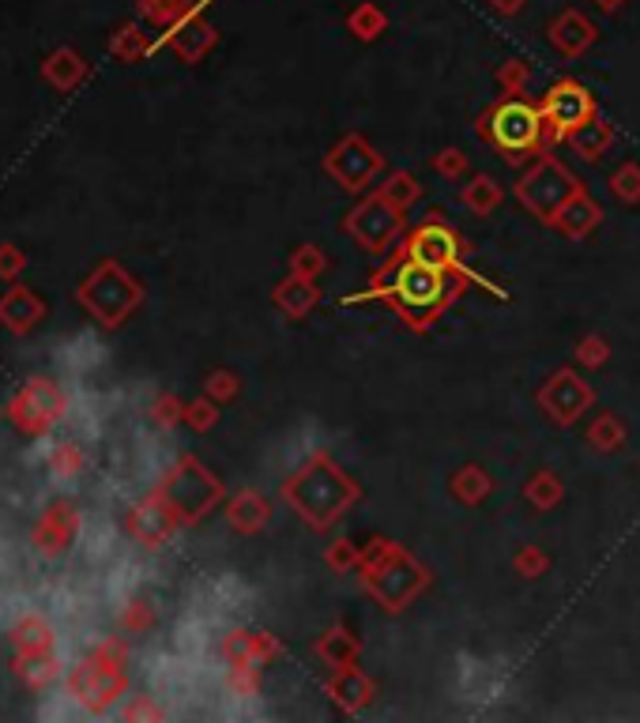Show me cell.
Here are the masks:
<instances>
[{
    "label": "cell",
    "instance_id": "cell-42",
    "mask_svg": "<svg viewBox=\"0 0 640 723\" xmlns=\"http://www.w3.org/2000/svg\"><path fill=\"white\" fill-rule=\"evenodd\" d=\"M498 84L505 95H528L531 84V65L528 61H505L498 68Z\"/></svg>",
    "mask_w": 640,
    "mask_h": 723
},
{
    "label": "cell",
    "instance_id": "cell-47",
    "mask_svg": "<svg viewBox=\"0 0 640 723\" xmlns=\"http://www.w3.org/2000/svg\"><path fill=\"white\" fill-rule=\"evenodd\" d=\"M512 566H516L520 577H539V573H547L550 558L539 547H524V550L516 554V561H512Z\"/></svg>",
    "mask_w": 640,
    "mask_h": 723
},
{
    "label": "cell",
    "instance_id": "cell-46",
    "mask_svg": "<svg viewBox=\"0 0 640 723\" xmlns=\"http://www.w3.org/2000/svg\"><path fill=\"white\" fill-rule=\"evenodd\" d=\"M607 359H610V346H607V340L603 335H588L584 343H577V362L580 365H607Z\"/></svg>",
    "mask_w": 640,
    "mask_h": 723
},
{
    "label": "cell",
    "instance_id": "cell-19",
    "mask_svg": "<svg viewBox=\"0 0 640 723\" xmlns=\"http://www.w3.org/2000/svg\"><path fill=\"white\" fill-rule=\"evenodd\" d=\"M46 316V302L38 299L31 286L23 283H12L4 294H0V324H4L12 335H27L42 324Z\"/></svg>",
    "mask_w": 640,
    "mask_h": 723
},
{
    "label": "cell",
    "instance_id": "cell-30",
    "mask_svg": "<svg viewBox=\"0 0 640 723\" xmlns=\"http://www.w3.org/2000/svg\"><path fill=\"white\" fill-rule=\"evenodd\" d=\"M384 27H388V16H384V8L381 4H373V0H366V4H354L351 8V16H347V31L358 38V42H377V38L384 35Z\"/></svg>",
    "mask_w": 640,
    "mask_h": 723
},
{
    "label": "cell",
    "instance_id": "cell-24",
    "mask_svg": "<svg viewBox=\"0 0 640 723\" xmlns=\"http://www.w3.org/2000/svg\"><path fill=\"white\" fill-rule=\"evenodd\" d=\"M328 693L336 697V705L339 709H347V712H358V709H366L370 705V697H373V682L362 675L358 667H336V675H332L328 682Z\"/></svg>",
    "mask_w": 640,
    "mask_h": 723
},
{
    "label": "cell",
    "instance_id": "cell-26",
    "mask_svg": "<svg viewBox=\"0 0 640 723\" xmlns=\"http://www.w3.org/2000/svg\"><path fill=\"white\" fill-rule=\"evenodd\" d=\"M16 652H53L57 648V629L49 626L42 614H23L12 629H8Z\"/></svg>",
    "mask_w": 640,
    "mask_h": 723
},
{
    "label": "cell",
    "instance_id": "cell-34",
    "mask_svg": "<svg viewBox=\"0 0 640 723\" xmlns=\"http://www.w3.org/2000/svg\"><path fill=\"white\" fill-rule=\"evenodd\" d=\"M140 12H144L147 23L174 27L177 19H185L193 12V0H140Z\"/></svg>",
    "mask_w": 640,
    "mask_h": 723
},
{
    "label": "cell",
    "instance_id": "cell-14",
    "mask_svg": "<svg viewBox=\"0 0 640 723\" xmlns=\"http://www.w3.org/2000/svg\"><path fill=\"white\" fill-rule=\"evenodd\" d=\"M595 403V392H592V384H588L584 378H577L573 370H558L554 378H550L543 389H539V408H543V414L554 426H573L580 414H584L588 408Z\"/></svg>",
    "mask_w": 640,
    "mask_h": 723
},
{
    "label": "cell",
    "instance_id": "cell-37",
    "mask_svg": "<svg viewBox=\"0 0 640 723\" xmlns=\"http://www.w3.org/2000/svg\"><path fill=\"white\" fill-rule=\"evenodd\" d=\"M155 626V603L147 596H132L121 607V629L125 633H147Z\"/></svg>",
    "mask_w": 640,
    "mask_h": 723
},
{
    "label": "cell",
    "instance_id": "cell-22",
    "mask_svg": "<svg viewBox=\"0 0 640 723\" xmlns=\"http://www.w3.org/2000/svg\"><path fill=\"white\" fill-rule=\"evenodd\" d=\"M272 302H275V310H279V313H287L291 321H298V316L313 313V305L321 302V291H317V283H313V280L291 272L287 280L272 291Z\"/></svg>",
    "mask_w": 640,
    "mask_h": 723
},
{
    "label": "cell",
    "instance_id": "cell-29",
    "mask_svg": "<svg viewBox=\"0 0 640 723\" xmlns=\"http://www.w3.org/2000/svg\"><path fill=\"white\" fill-rule=\"evenodd\" d=\"M460 201H464V207H467L471 215H490V212H498L501 201H505V189H501L494 177L475 174V177H471V182L464 185Z\"/></svg>",
    "mask_w": 640,
    "mask_h": 723
},
{
    "label": "cell",
    "instance_id": "cell-7",
    "mask_svg": "<svg viewBox=\"0 0 640 723\" xmlns=\"http://www.w3.org/2000/svg\"><path fill=\"white\" fill-rule=\"evenodd\" d=\"M155 490L163 494L166 505L177 512V520H181V524L204 520L215 505L223 501V482L215 479V475L204 468L200 460L189 457V452H185V457L163 475V482Z\"/></svg>",
    "mask_w": 640,
    "mask_h": 723
},
{
    "label": "cell",
    "instance_id": "cell-28",
    "mask_svg": "<svg viewBox=\"0 0 640 723\" xmlns=\"http://www.w3.org/2000/svg\"><path fill=\"white\" fill-rule=\"evenodd\" d=\"M569 147L580 155V158H588V163H595L599 155H607V147L614 144V128H610L603 117H592V121H584L580 128H573V133L565 136Z\"/></svg>",
    "mask_w": 640,
    "mask_h": 723
},
{
    "label": "cell",
    "instance_id": "cell-18",
    "mask_svg": "<svg viewBox=\"0 0 640 723\" xmlns=\"http://www.w3.org/2000/svg\"><path fill=\"white\" fill-rule=\"evenodd\" d=\"M215 42H219V31H215L208 19L196 16V12L177 19V23L170 27V35H166V46H170L185 65H200Z\"/></svg>",
    "mask_w": 640,
    "mask_h": 723
},
{
    "label": "cell",
    "instance_id": "cell-11",
    "mask_svg": "<svg viewBox=\"0 0 640 723\" xmlns=\"http://www.w3.org/2000/svg\"><path fill=\"white\" fill-rule=\"evenodd\" d=\"M80 528H83V520H80L76 501L53 498L42 512H38V520L31 528V550L46 561L65 558V554L76 547V539H80Z\"/></svg>",
    "mask_w": 640,
    "mask_h": 723
},
{
    "label": "cell",
    "instance_id": "cell-20",
    "mask_svg": "<svg viewBox=\"0 0 640 723\" xmlns=\"http://www.w3.org/2000/svg\"><path fill=\"white\" fill-rule=\"evenodd\" d=\"M65 663L57 660V652H16L12 660V675L23 682L27 690H49L53 682L65 678Z\"/></svg>",
    "mask_w": 640,
    "mask_h": 723
},
{
    "label": "cell",
    "instance_id": "cell-45",
    "mask_svg": "<svg viewBox=\"0 0 640 723\" xmlns=\"http://www.w3.org/2000/svg\"><path fill=\"white\" fill-rule=\"evenodd\" d=\"M27 272V253L12 242H0V280L19 283V275Z\"/></svg>",
    "mask_w": 640,
    "mask_h": 723
},
{
    "label": "cell",
    "instance_id": "cell-9",
    "mask_svg": "<svg viewBox=\"0 0 640 723\" xmlns=\"http://www.w3.org/2000/svg\"><path fill=\"white\" fill-rule=\"evenodd\" d=\"M65 411H68V395L61 384L49 378L23 381L4 408L12 430L23 433V438H46V433L65 419Z\"/></svg>",
    "mask_w": 640,
    "mask_h": 723
},
{
    "label": "cell",
    "instance_id": "cell-49",
    "mask_svg": "<svg viewBox=\"0 0 640 723\" xmlns=\"http://www.w3.org/2000/svg\"><path fill=\"white\" fill-rule=\"evenodd\" d=\"M166 712L155 705V697H132L121 709V720H163Z\"/></svg>",
    "mask_w": 640,
    "mask_h": 723
},
{
    "label": "cell",
    "instance_id": "cell-2",
    "mask_svg": "<svg viewBox=\"0 0 640 723\" xmlns=\"http://www.w3.org/2000/svg\"><path fill=\"white\" fill-rule=\"evenodd\" d=\"M283 498L313 531L332 528L358 501V482L328 457H313L302 471L283 482Z\"/></svg>",
    "mask_w": 640,
    "mask_h": 723
},
{
    "label": "cell",
    "instance_id": "cell-23",
    "mask_svg": "<svg viewBox=\"0 0 640 723\" xmlns=\"http://www.w3.org/2000/svg\"><path fill=\"white\" fill-rule=\"evenodd\" d=\"M87 72H91V68H87L83 57L72 53V49H57L53 57H46V61H42V79L61 95L76 91V87L87 79Z\"/></svg>",
    "mask_w": 640,
    "mask_h": 723
},
{
    "label": "cell",
    "instance_id": "cell-39",
    "mask_svg": "<svg viewBox=\"0 0 640 723\" xmlns=\"http://www.w3.org/2000/svg\"><path fill=\"white\" fill-rule=\"evenodd\" d=\"M219 422V403L211 395H196L193 403H185V426L196 433H208L211 426Z\"/></svg>",
    "mask_w": 640,
    "mask_h": 723
},
{
    "label": "cell",
    "instance_id": "cell-35",
    "mask_svg": "<svg viewBox=\"0 0 640 723\" xmlns=\"http://www.w3.org/2000/svg\"><path fill=\"white\" fill-rule=\"evenodd\" d=\"M524 494H528V501L535 505V509H554V505L561 501V479L554 471H535L528 479Z\"/></svg>",
    "mask_w": 640,
    "mask_h": 723
},
{
    "label": "cell",
    "instance_id": "cell-43",
    "mask_svg": "<svg viewBox=\"0 0 640 723\" xmlns=\"http://www.w3.org/2000/svg\"><path fill=\"white\" fill-rule=\"evenodd\" d=\"M324 253L317 250V245H298V250L291 253V272L294 275H305V280H317V275L324 272Z\"/></svg>",
    "mask_w": 640,
    "mask_h": 723
},
{
    "label": "cell",
    "instance_id": "cell-21",
    "mask_svg": "<svg viewBox=\"0 0 640 723\" xmlns=\"http://www.w3.org/2000/svg\"><path fill=\"white\" fill-rule=\"evenodd\" d=\"M599 223H603V212H599V204L588 193H577L573 201H569L554 215V223H550V226H554V231H561L565 237H573V242H580V237L592 234Z\"/></svg>",
    "mask_w": 640,
    "mask_h": 723
},
{
    "label": "cell",
    "instance_id": "cell-5",
    "mask_svg": "<svg viewBox=\"0 0 640 723\" xmlns=\"http://www.w3.org/2000/svg\"><path fill=\"white\" fill-rule=\"evenodd\" d=\"M482 140H490V147H498L509 163H520L531 152H539L547 140V117L543 106L528 102L524 95H505L482 114Z\"/></svg>",
    "mask_w": 640,
    "mask_h": 723
},
{
    "label": "cell",
    "instance_id": "cell-16",
    "mask_svg": "<svg viewBox=\"0 0 640 723\" xmlns=\"http://www.w3.org/2000/svg\"><path fill=\"white\" fill-rule=\"evenodd\" d=\"M400 250L403 256H411V261H419V264H430V267H460L464 242H460V234L452 231L441 215H433V219H426L407 234V242H403Z\"/></svg>",
    "mask_w": 640,
    "mask_h": 723
},
{
    "label": "cell",
    "instance_id": "cell-25",
    "mask_svg": "<svg viewBox=\"0 0 640 723\" xmlns=\"http://www.w3.org/2000/svg\"><path fill=\"white\" fill-rule=\"evenodd\" d=\"M226 524L242 535H256L268 524V501L260 498L256 490H242L234 494L230 505H226Z\"/></svg>",
    "mask_w": 640,
    "mask_h": 723
},
{
    "label": "cell",
    "instance_id": "cell-36",
    "mask_svg": "<svg viewBox=\"0 0 640 723\" xmlns=\"http://www.w3.org/2000/svg\"><path fill=\"white\" fill-rule=\"evenodd\" d=\"M377 193H381V196H384V201H388V204H396L400 212H407V207L419 201V193H422V189H419L415 174L400 170V174H392L388 182H384Z\"/></svg>",
    "mask_w": 640,
    "mask_h": 723
},
{
    "label": "cell",
    "instance_id": "cell-41",
    "mask_svg": "<svg viewBox=\"0 0 640 723\" xmlns=\"http://www.w3.org/2000/svg\"><path fill=\"white\" fill-rule=\"evenodd\" d=\"M151 422L163 426V430H174V426L185 422V403L174 392H159L151 403Z\"/></svg>",
    "mask_w": 640,
    "mask_h": 723
},
{
    "label": "cell",
    "instance_id": "cell-8",
    "mask_svg": "<svg viewBox=\"0 0 640 723\" xmlns=\"http://www.w3.org/2000/svg\"><path fill=\"white\" fill-rule=\"evenodd\" d=\"M577 193H584L580 189V182L558 163L554 155H539L535 163L524 170V177L516 182V201L543 223H554V215L573 201Z\"/></svg>",
    "mask_w": 640,
    "mask_h": 723
},
{
    "label": "cell",
    "instance_id": "cell-3",
    "mask_svg": "<svg viewBox=\"0 0 640 723\" xmlns=\"http://www.w3.org/2000/svg\"><path fill=\"white\" fill-rule=\"evenodd\" d=\"M125 663H128L125 641H117V637L98 641L80 663H72V667L65 671L68 697H76V705L83 712H91V716H106V712L128 693Z\"/></svg>",
    "mask_w": 640,
    "mask_h": 723
},
{
    "label": "cell",
    "instance_id": "cell-31",
    "mask_svg": "<svg viewBox=\"0 0 640 723\" xmlns=\"http://www.w3.org/2000/svg\"><path fill=\"white\" fill-rule=\"evenodd\" d=\"M317 656L328 663V667H351L354 656H358V641H354L347 629H332L321 637Z\"/></svg>",
    "mask_w": 640,
    "mask_h": 723
},
{
    "label": "cell",
    "instance_id": "cell-48",
    "mask_svg": "<svg viewBox=\"0 0 640 723\" xmlns=\"http://www.w3.org/2000/svg\"><path fill=\"white\" fill-rule=\"evenodd\" d=\"M433 170H437L441 177H449V182H456V177L467 170V158L460 152H452V147H445V152L433 158Z\"/></svg>",
    "mask_w": 640,
    "mask_h": 723
},
{
    "label": "cell",
    "instance_id": "cell-17",
    "mask_svg": "<svg viewBox=\"0 0 640 723\" xmlns=\"http://www.w3.org/2000/svg\"><path fill=\"white\" fill-rule=\"evenodd\" d=\"M595 38H599V27L588 19L584 12H577V8H565L554 23L547 27V42L558 49L561 57H584L588 49L595 46Z\"/></svg>",
    "mask_w": 640,
    "mask_h": 723
},
{
    "label": "cell",
    "instance_id": "cell-6",
    "mask_svg": "<svg viewBox=\"0 0 640 723\" xmlns=\"http://www.w3.org/2000/svg\"><path fill=\"white\" fill-rule=\"evenodd\" d=\"M76 302H80L102 329H121L128 316L144 305V286L125 264L102 261L80 286H76Z\"/></svg>",
    "mask_w": 640,
    "mask_h": 723
},
{
    "label": "cell",
    "instance_id": "cell-33",
    "mask_svg": "<svg viewBox=\"0 0 640 723\" xmlns=\"http://www.w3.org/2000/svg\"><path fill=\"white\" fill-rule=\"evenodd\" d=\"M452 494H456L460 501H467V505H479L490 494V475L471 463V468L452 475Z\"/></svg>",
    "mask_w": 640,
    "mask_h": 723
},
{
    "label": "cell",
    "instance_id": "cell-13",
    "mask_svg": "<svg viewBox=\"0 0 640 723\" xmlns=\"http://www.w3.org/2000/svg\"><path fill=\"white\" fill-rule=\"evenodd\" d=\"M599 114L595 95L577 79H558L543 98V117H547V136L550 140H565L573 128L592 121Z\"/></svg>",
    "mask_w": 640,
    "mask_h": 723
},
{
    "label": "cell",
    "instance_id": "cell-50",
    "mask_svg": "<svg viewBox=\"0 0 640 723\" xmlns=\"http://www.w3.org/2000/svg\"><path fill=\"white\" fill-rule=\"evenodd\" d=\"M358 558H362V554H358V547H354L351 539H339L336 547L328 550V566H332V569H339V573H343V569H351V566H358Z\"/></svg>",
    "mask_w": 640,
    "mask_h": 723
},
{
    "label": "cell",
    "instance_id": "cell-51",
    "mask_svg": "<svg viewBox=\"0 0 640 723\" xmlns=\"http://www.w3.org/2000/svg\"><path fill=\"white\" fill-rule=\"evenodd\" d=\"M486 4H490V12H494V16H501V19H512V16H520V12H524V4H528V0H486Z\"/></svg>",
    "mask_w": 640,
    "mask_h": 723
},
{
    "label": "cell",
    "instance_id": "cell-32",
    "mask_svg": "<svg viewBox=\"0 0 640 723\" xmlns=\"http://www.w3.org/2000/svg\"><path fill=\"white\" fill-rule=\"evenodd\" d=\"M588 444L595 452H614L626 444V426L614 419V414H599V419L588 426Z\"/></svg>",
    "mask_w": 640,
    "mask_h": 723
},
{
    "label": "cell",
    "instance_id": "cell-1",
    "mask_svg": "<svg viewBox=\"0 0 640 723\" xmlns=\"http://www.w3.org/2000/svg\"><path fill=\"white\" fill-rule=\"evenodd\" d=\"M467 283H482L486 291L501 294L486 275L467 272L464 264L460 267H430V264H419V261H411V256H403L400 275H396V291H392L388 305L411 324V329L422 332V329H430V324L437 321V316L445 313L460 294H464Z\"/></svg>",
    "mask_w": 640,
    "mask_h": 723
},
{
    "label": "cell",
    "instance_id": "cell-12",
    "mask_svg": "<svg viewBox=\"0 0 640 723\" xmlns=\"http://www.w3.org/2000/svg\"><path fill=\"white\" fill-rule=\"evenodd\" d=\"M384 170V158L377 155V147L362 136H343V140L324 155V174L336 177V185H343L347 193H362L366 185H373V177Z\"/></svg>",
    "mask_w": 640,
    "mask_h": 723
},
{
    "label": "cell",
    "instance_id": "cell-44",
    "mask_svg": "<svg viewBox=\"0 0 640 723\" xmlns=\"http://www.w3.org/2000/svg\"><path fill=\"white\" fill-rule=\"evenodd\" d=\"M238 392H242V381L234 378L230 370H215V373H208V381H204V395H211L215 403L234 400Z\"/></svg>",
    "mask_w": 640,
    "mask_h": 723
},
{
    "label": "cell",
    "instance_id": "cell-38",
    "mask_svg": "<svg viewBox=\"0 0 640 723\" xmlns=\"http://www.w3.org/2000/svg\"><path fill=\"white\" fill-rule=\"evenodd\" d=\"M110 53L117 57V61H125V65L140 61V57L147 53V38H144L140 27H121V31L114 35V42H110Z\"/></svg>",
    "mask_w": 640,
    "mask_h": 723
},
{
    "label": "cell",
    "instance_id": "cell-27",
    "mask_svg": "<svg viewBox=\"0 0 640 723\" xmlns=\"http://www.w3.org/2000/svg\"><path fill=\"white\" fill-rule=\"evenodd\" d=\"M87 468H91V457H87V449L76 441H57L46 457V471L53 475L57 482H76L80 475H87Z\"/></svg>",
    "mask_w": 640,
    "mask_h": 723
},
{
    "label": "cell",
    "instance_id": "cell-10",
    "mask_svg": "<svg viewBox=\"0 0 640 723\" xmlns=\"http://www.w3.org/2000/svg\"><path fill=\"white\" fill-rule=\"evenodd\" d=\"M343 231L366 253H388L403 234V212L384 201L381 193H373L358 207H351L347 219H343Z\"/></svg>",
    "mask_w": 640,
    "mask_h": 723
},
{
    "label": "cell",
    "instance_id": "cell-15",
    "mask_svg": "<svg viewBox=\"0 0 640 723\" xmlns=\"http://www.w3.org/2000/svg\"><path fill=\"white\" fill-rule=\"evenodd\" d=\"M181 528L177 512L166 505V498L159 490H151L144 501H136L132 509L125 512V531L132 543H140L147 550H159L174 539V531Z\"/></svg>",
    "mask_w": 640,
    "mask_h": 723
},
{
    "label": "cell",
    "instance_id": "cell-4",
    "mask_svg": "<svg viewBox=\"0 0 640 723\" xmlns=\"http://www.w3.org/2000/svg\"><path fill=\"white\" fill-rule=\"evenodd\" d=\"M358 569L366 592L384 610H403L430 584L426 566H419L400 543L388 539H373L366 554L358 558Z\"/></svg>",
    "mask_w": 640,
    "mask_h": 723
},
{
    "label": "cell",
    "instance_id": "cell-52",
    "mask_svg": "<svg viewBox=\"0 0 640 723\" xmlns=\"http://www.w3.org/2000/svg\"><path fill=\"white\" fill-rule=\"evenodd\" d=\"M592 4L599 8V12H607V16H618V12H622V4H626V0H592Z\"/></svg>",
    "mask_w": 640,
    "mask_h": 723
},
{
    "label": "cell",
    "instance_id": "cell-40",
    "mask_svg": "<svg viewBox=\"0 0 640 723\" xmlns=\"http://www.w3.org/2000/svg\"><path fill=\"white\" fill-rule=\"evenodd\" d=\"M610 193L622 204H637L640 201V166L637 163H622L610 177Z\"/></svg>",
    "mask_w": 640,
    "mask_h": 723
}]
</instances>
